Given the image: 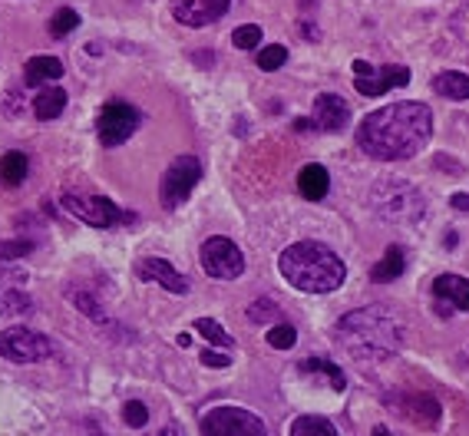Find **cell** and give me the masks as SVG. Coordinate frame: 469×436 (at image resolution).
Segmentation results:
<instances>
[{
	"instance_id": "6da1fadb",
	"label": "cell",
	"mask_w": 469,
	"mask_h": 436,
	"mask_svg": "<svg viewBox=\"0 0 469 436\" xmlns=\"http://www.w3.org/2000/svg\"><path fill=\"white\" fill-rule=\"evenodd\" d=\"M433 136V110L427 102H390L367 112L358 126V146L370 159L403 163L423 149Z\"/></svg>"
},
{
	"instance_id": "7a4b0ae2",
	"label": "cell",
	"mask_w": 469,
	"mask_h": 436,
	"mask_svg": "<svg viewBox=\"0 0 469 436\" xmlns=\"http://www.w3.org/2000/svg\"><path fill=\"white\" fill-rule=\"evenodd\" d=\"M278 271L307 295H331L347 278V264L324 242H295L278 254Z\"/></svg>"
},
{
	"instance_id": "3957f363",
	"label": "cell",
	"mask_w": 469,
	"mask_h": 436,
	"mask_svg": "<svg viewBox=\"0 0 469 436\" xmlns=\"http://www.w3.org/2000/svg\"><path fill=\"white\" fill-rule=\"evenodd\" d=\"M337 341L358 360H387L403 347V327L387 307H360L337 321Z\"/></svg>"
},
{
	"instance_id": "277c9868",
	"label": "cell",
	"mask_w": 469,
	"mask_h": 436,
	"mask_svg": "<svg viewBox=\"0 0 469 436\" xmlns=\"http://www.w3.org/2000/svg\"><path fill=\"white\" fill-rule=\"evenodd\" d=\"M374 209L384 222L394 225H417L427 215V199L417 185L400 182V179H387L374 189Z\"/></svg>"
},
{
	"instance_id": "5b68a950",
	"label": "cell",
	"mask_w": 469,
	"mask_h": 436,
	"mask_svg": "<svg viewBox=\"0 0 469 436\" xmlns=\"http://www.w3.org/2000/svg\"><path fill=\"white\" fill-rule=\"evenodd\" d=\"M63 212L73 215L76 222L90 225V228H116V225H129L136 218L133 212H123L119 205L106 199V195L93 192H63Z\"/></svg>"
},
{
	"instance_id": "8992f818",
	"label": "cell",
	"mask_w": 469,
	"mask_h": 436,
	"mask_svg": "<svg viewBox=\"0 0 469 436\" xmlns=\"http://www.w3.org/2000/svg\"><path fill=\"white\" fill-rule=\"evenodd\" d=\"M202 436H268L261 416L245 406H215L202 416Z\"/></svg>"
},
{
	"instance_id": "52a82bcc",
	"label": "cell",
	"mask_w": 469,
	"mask_h": 436,
	"mask_svg": "<svg viewBox=\"0 0 469 436\" xmlns=\"http://www.w3.org/2000/svg\"><path fill=\"white\" fill-rule=\"evenodd\" d=\"M202 179V163L195 156H175L173 165L163 173V182H159V199H163V209L175 212L179 205L192 195V189Z\"/></svg>"
},
{
	"instance_id": "ba28073f",
	"label": "cell",
	"mask_w": 469,
	"mask_h": 436,
	"mask_svg": "<svg viewBox=\"0 0 469 436\" xmlns=\"http://www.w3.org/2000/svg\"><path fill=\"white\" fill-rule=\"evenodd\" d=\"M199 262H202V271L208 274V278L234 281V278L245 274V254H242V248H238L232 238H222V235H215V238H208V242L202 245Z\"/></svg>"
},
{
	"instance_id": "9c48e42d",
	"label": "cell",
	"mask_w": 469,
	"mask_h": 436,
	"mask_svg": "<svg viewBox=\"0 0 469 436\" xmlns=\"http://www.w3.org/2000/svg\"><path fill=\"white\" fill-rule=\"evenodd\" d=\"M53 354L50 337H43L40 331L31 327H7L0 334V357H7L13 364H40Z\"/></svg>"
},
{
	"instance_id": "30bf717a",
	"label": "cell",
	"mask_w": 469,
	"mask_h": 436,
	"mask_svg": "<svg viewBox=\"0 0 469 436\" xmlns=\"http://www.w3.org/2000/svg\"><path fill=\"white\" fill-rule=\"evenodd\" d=\"M136 126H139V112H136V106L119 102V100L106 102L100 110V116H96V136H100V142L106 149L123 146V142L136 132Z\"/></svg>"
},
{
	"instance_id": "8fae6325",
	"label": "cell",
	"mask_w": 469,
	"mask_h": 436,
	"mask_svg": "<svg viewBox=\"0 0 469 436\" xmlns=\"http://www.w3.org/2000/svg\"><path fill=\"white\" fill-rule=\"evenodd\" d=\"M384 404L390 410H397L407 423L420 426V430H437L439 416H443V406L427 394H403V390H394V394L384 396Z\"/></svg>"
},
{
	"instance_id": "7c38bea8",
	"label": "cell",
	"mask_w": 469,
	"mask_h": 436,
	"mask_svg": "<svg viewBox=\"0 0 469 436\" xmlns=\"http://www.w3.org/2000/svg\"><path fill=\"white\" fill-rule=\"evenodd\" d=\"M27 281L31 274L17 262H4L0 258V317L23 315L31 311V295H27Z\"/></svg>"
},
{
	"instance_id": "4fadbf2b",
	"label": "cell",
	"mask_w": 469,
	"mask_h": 436,
	"mask_svg": "<svg viewBox=\"0 0 469 436\" xmlns=\"http://www.w3.org/2000/svg\"><path fill=\"white\" fill-rule=\"evenodd\" d=\"M136 278H139V281H149V284H159V288H165L169 295H189V278L175 271L165 258H155V254L136 262Z\"/></svg>"
},
{
	"instance_id": "5bb4252c",
	"label": "cell",
	"mask_w": 469,
	"mask_h": 436,
	"mask_svg": "<svg viewBox=\"0 0 469 436\" xmlns=\"http://www.w3.org/2000/svg\"><path fill=\"white\" fill-rule=\"evenodd\" d=\"M314 126L321 132H341L350 122V110H347V102L337 96V93H321L314 100Z\"/></svg>"
},
{
	"instance_id": "9a60e30c",
	"label": "cell",
	"mask_w": 469,
	"mask_h": 436,
	"mask_svg": "<svg viewBox=\"0 0 469 436\" xmlns=\"http://www.w3.org/2000/svg\"><path fill=\"white\" fill-rule=\"evenodd\" d=\"M410 83V70L407 67H384V70H374L370 76H358L354 80V90L360 93V96H384L387 90H394V86H407Z\"/></svg>"
},
{
	"instance_id": "2e32d148",
	"label": "cell",
	"mask_w": 469,
	"mask_h": 436,
	"mask_svg": "<svg viewBox=\"0 0 469 436\" xmlns=\"http://www.w3.org/2000/svg\"><path fill=\"white\" fill-rule=\"evenodd\" d=\"M433 298L439 305L469 311V278H463V274H439L433 281Z\"/></svg>"
},
{
	"instance_id": "e0dca14e",
	"label": "cell",
	"mask_w": 469,
	"mask_h": 436,
	"mask_svg": "<svg viewBox=\"0 0 469 436\" xmlns=\"http://www.w3.org/2000/svg\"><path fill=\"white\" fill-rule=\"evenodd\" d=\"M327 189H331V175H327L324 165L311 163L297 173V192L305 195L307 202H321L327 195Z\"/></svg>"
},
{
	"instance_id": "ac0fdd59",
	"label": "cell",
	"mask_w": 469,
	"mask_h": 436,
	"mask_svg": "<svg viewBox=\"0 0 469 436\" xmlns=\"http://www.w3.org/2000/svg\"><path fill=\"white\" fill-rule=\"evenodd\" d=\"M63 76V63L57 57H31L23 67V83L27 86H43V83H57Z\"/></svg>"
},
{
	"instance_id": "d6986e66",
	"label": "cell",
	"mask_w": 469,
	"mask_h": 436,
	"mask_svg": "<svg viewBox=\"0 0 469 436\" xmlns=\"http://www.w3.org/2000/svg\"><path fill=\"white\" fill-rule=\"evenodd\" d=\"M433 93H439V96H447V100H453V102H466L469 100V73H459V70L437 73V76H433Z\"/></svg>"
},
{
	"instance_id": "ffe728a7",
	"label": "cell",
	"mask_w": 469,
	"mask_h": 436,
	"mask_svg": "<svg viewBox=\"0 0 469 436\" xmlns=\"http://www.w3.org/2000/svg\"><path fill=\"white\" fill-rule=\"evenodd\" d=\"M63 110H66V93H63L60 86H47V90H40L37 93V100H33V112H37V120L40 122L57 120Z\"/></svg>"
},
{
	"instance_id": "44dd1931",
	"label": "cell",
	"mask_w": 469,
	"mask_h": 436,
	"mask_svg": "<svg viewBox=\"0 0 469 436\" xmlns=\"http://www.w3.org/2000/svg\"><path fill=\"white\" fill-rule=\"evenodd\" d=\"M403 268H407V258H403V248H387V254L380 258L377 264H374V271H370V278L377 284H387V281H394V278H400L403 274Z\"/></svg>"
},
{
	"instance_id": "7402d4cb",
	"label": "cell",
	"mask_w": 469,
	"mask_h": 436,
	"mask_svg": "<svg viewBox=\"0 0 469 436\" xmlns=\"http://www.w3.org/2000/svg\"><path fill=\"white\" fill-rule=\"evenodd\" d=\"M301 374H321V377H327V384H331V390H344L347 387V377H344V370L337 364H331L327 357H307V360H301Z\"/></svg>"
},
{
	"instance_id": "603a6c76",
	"label": "cell",
	"mask_w": 469,
	"mask_h": 436,
	"mask_svg": "<svg viewBox=\"0 0 469 436\" xmlns=\"http://www.w3.org/2000/svg\"><path fill=\"white\" fill-rule=\"evenodd\" d=\"M288 436H341L327 416H297Z\"/></svg>"
},
{
	"instance_id": "cb8c5ba5",
	"label": "cell",
	"mask_w": 469,
	"mask_h": 436,
	"mask_svg": "<svg viewBox=\"0 0 469 436\" xmlns=\"http://www.w3.org/2000/svg\"><path fill=\"white\" fill-rule=\"evenodd\" d=\"M0 179H4V185H21L23 179H27V156L23 153H4V159H0Z\"/></svg>"
},
{
	"instance_id": "d4e9b609",
	"label": "cell",
	"mask_w": 469,
	"mask_h": 436,
	"mask_svg": "<svg viewBox=\"0 0 469 436\" xmlns=\"http://www.w3.org/2000/svg\"><path fill=\"white\" fill-rule=\"evenodd\" d=\"M195 331L208 341L212 347H222V351H232V344H234V337H228V331H225L218 321H212V317H199L195 321Z\"/></svg>"
},
{
	"instance_id": "484cf974",
	"label": "cell",
	"mask_w": 469,
	"mask_h": 436,
	"mask_svg": "<svg viewBox=\"0 0 469 436\" xmlns=\"http://www.w3.org/2000/svg\"><path fill=\"white\" fill-rule=\"evenodd\" d=\"M173 17L179 23H185V27H205V23H208V17L199 11V4H195V0H182V4H175Z\"/></svg>"
},
{
	"instance_id": "4316f807",
	"label": "cell",
	"mask_w": 469,
	"mask_h": 436,
	"mask_svg": "<svg viewBox=\"0 0 469 436\" xmlns=\"http://www.w3.org/2000/svg\"><path fill=\"white\" fill-rule=\"evenodd\" d=\"M288 63V47H281V43H271V47H261V53H258V67L265 73H275L281 70Z\"/></svg>"
},
{
	"instance_id": "83f0119b",
	"label": "cell",
	"mask_w": 469,
	"mask_h": 436,
	"mask_svg": "<svg viewBox=\"0 0 469 436\" xmlns=\"http://www.w3.org/2000/svg\"><path fill=\"white\" fill-rule=\"evenodd\" d=\"M76 27H80V13L73 11V7H60V11L53 13V21H50L53 37H66V33L76 31Z\"/></svg>"
},
{
	"instance_id": "f1b7e54d",
	"label": "cell",
	"mask_w": 469,
	"mask_h": 436,
	"mask_svg": "<svg viewBox=\"0 0 469 436\" xmlns=\"http://www.w3.org/2000/svg\"><path fill=\"white\" fill-rule=\"evenodd\" d=\"M278 317H281V311H278V305L271 298H261V301H255V305L248 307V321L252 325H271Z\"/></svg>"
},
{
	"instance_id": "f546056e",
	"label": "cell",
	"mask_w": 469,
	"mask_h": 436,
	"mask_svg": "<svg viewBox=\"0 0 469 436\" xmlns=\"http://www.w3.org/2000/svg\"><path fill=\"white\" fill-rule=\"evenodd\" d=\"M232 43L238 50H255V47H261V27H258V23L238 27V31L232 33Z\"/></svg>"
},
{
	"instance_id": "4dcf8cb0",
	"label": "cell",
	"mask_w": 469,
	"mask_h": 436,
	"mask_svg": "<svg viewBox=\"0 0 469 436\" xmlns=\"http://www.w3.org/2000/svg\"><path fill=\"white\" fill-rule=\"evenodd\" d=\"M268 344L275 347V351H291L297 344V331L291 325H275L268 331Z\"/></svg>"
},
{
	"instance_id": "1f68e13d",
	"label": "cell",
	"mask_w": 469,
	"mask_h": 436,
	"mask_svg": "<svg viewBox=\"0 0 469 436\" xmlns=\"http://www.w3.org/2000/svg\"><path fill=\"white\" fill-rule=\"evenodd\" d=\"M123 423L129 426V430H143V426L149 423V410H146L143 400H129V404L123 406Z\"/></svg>"
},
{
	"instance_id": "d6a6232c",
	"label": "cell",
	"mask_w": 469,
	"mask_h": 436,
	"mask_svg": "<svg viewBox=\"0 0 469 436\" xmlns=\"http://www.w3.org/2000/svg\"><path fill=\"white\" fill-rule=\"evenodd\" d=\"M66 298H70L73 305L80 307L83 315H86V317H93V321H100V317H102V307L96 305V298H93V295H86V291H66Z\"/></svg>"
},
{
	"instance_id": "836d02e7",
	"label": "cell",
	"mask_w": 469,
	"mask_h": 436,
	"mask_svg": "<svg viewBox=\"0 0 469 436\" xmlns=\"http://www.w3.org/2000/svg\"><path fill=\"white\" fill-rule=\"evenodd\" d=\"M195 4H199V11L208 17V23L218 21V17H225L228 7H232V0H195Z\"/></svg>"
},
{
	"instance_id": "e575fe53",
	"label": "cell",
	"mask_w": 469,
	"mask_h": 436,
	"mask_svg": "<svg viewBox=\"0 0 469 436\" xmlns=\"http://www.w3.org/2000/svg\"><path fill=\"white\" fill-rule=\"evenodd\" d=\"M33 252V242H11V245H0V258L4 262H17L23 254Z\"/></svg>"
},
{
	"instance_id": "d590c367",
	"label": "cell",
	"mask_w": 469,
	"mask_h": 436,
	"mask_svg": "<svg viewBox=\"0 0 469 436\" xmlns=\"http://www.w3.org/2000/svg\"><path fill=\"white\" fill-rule=\"evenodd\" d=\"M202 364H205V367H212V370H225V367L232 364V360H228V354H215V351H205V354H202Z\"/></svg>"
},
{
	"instance_id": "8d00e7d4",
	"label": "cell",
	"mask_w": 469,
	"mask_h": 436,
	"mask_svg": "<svg viewBox=\"0 0 469 436\" xmlns=\"http://www.w3.org/2000/svg\"><path fill=\"white\" fill-rule=\"evenodd\" d=\"M449 202H453V209H459V212H469V195L466 192H456Z\"/></svg>"
},
{
	"instance_id": "74e56055",
	"label": "cell",
	"mask_w": 469,
	"mask_h": 436,
	"mask_svg": "<svg viewBox=\"0 0 469 436\" xmlns=\"http://www.w3.org/2000/svg\"><path fill=\"white\" fill-rule=\"evenodd\" d=\"M175 344H179V347H189V344H192V337H189V334H185V331H182V334L175 337Z\"/></svg>"
},
{
	"instance_id": "f35d334b",
	"label": "cell",
	"mask_w": 469,
	"mask_h": 436,
	"mask_svg": "<svg viewBox=\"0 0 469 436\" xmlns=\"http://www.w3.org/2000/svg\"><path fill=\"white\" fill-rule=\"evenodd\" d=\"M374 436H394V433H390L387 426H374Z\"/></svg>"
}]
</instances>
